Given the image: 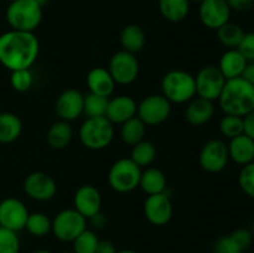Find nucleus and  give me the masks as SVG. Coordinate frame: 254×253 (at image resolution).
I'll return each mask as SVG.
<instances>
[{"instance_id": "nucleus-25", "label": "nucleus", "mask_w": 254, "mask_h": 253, "mask_svg": "<svg viewBox=\"0 0 254 253\" xmlns=\"http://www.w3.org/2000/svg\"><path fill=\"white\" fill-rule=\"evenodd\" d=\"M22 122L16 114L0 112V143L10 144L21 135Z\"/></svg>"}, {"instance_id": "nucleus-5", "label": "nucleus", "mask_w": 254, "mask_h": 253, "mask_svg": "<svg viewBox=\"0 0 254 253\" xmlns=\"http://www.w3.org/2000/svg\"><path fill=\"white\" fill-rule=\"evenodd\" d=\"M78 136L83 146L89 150H103L113 141L114 124L107 117L86 118L79 126Z\"/></svg>"}, {"instance_id": "nucleus-30", "label": "nucleus", "mask_w": 254, "mask_h": 253, "mask_svg": "<svg viewBox=\"0 0 254 253\" xmlns=\"http://www.w3.org/2000/svg\"><path fill=\"white\" fill-rule=\"evenodd\" d=\"M156 158V148L151 141L141 140L133 145L130 151V159L138 166H149L154 163Z\"/></svg>"}, {"instance_id": "nucleus-24", "label": "nucleus", "mask_w": 254, "mask_h": 253, "mask_svg": "<svg viewBox=\"0 0 254 253\" xmlns=\"http://www.w3.org/2000/svg\"><path fill=\"white\" fill-rule=\"evenodd\" d=\"M146 42L145 31L136 24H129L121 32V45L124 51L138 54L143 50Z\"/></svg>"}, {"instance_id": "nucleus-40", "label": "nucleus", "mask_w": 254, "mask_h": 253, "mask_svg": "<svg viewBox=\"0 0 254 253\" xmlns=\"http://www.w3.org/2000/svg\"><path fill=\"white\" fill-rule=\"evenodd\" d=\"M230 236L233 238V241L237 243L238 247L242 251H246L247 248H250V246L252 245L254 240L252 232L250 230H247V228H237Z\"/></svg>"}, {"instance_id": "nucleus-41", "label": "nucleus", "mask_w": 254, "mask_h": 253, "mask_svg": "<svg viewBox=\"0 0 254 253\" xmlns=\"http://www.w3.org/2000/svg\"><path fill=\"white\" fill-rule=\"evenodd\" d=\"M231 11L248 12L254 7V0H226Z\"/></svg>"}, {"instance_id": "nucleus-19", "label": "nucleus", "mask_w": 254, "mask_h": 253, "mask_svg": "<svg viewBox=\"0 0 254 253\" xmlns=\"http://www.w3.org/2000/svg\"><path fill=\"white\" fill-rule=\"evenodd\" d=\"M213 114H215L213 102L197 96L188 102V107L185 109V119L193 126H201L208 123L212 119Z\"/></svg>"}, {"instance_id": "nucleus-12", "label": "nucleus", "mask_w": 254, "mask_h": 253, "mask_svg": "<svg viewBox=\"0 0 254 253\" xmlns=\"http://www.w3.org/2000/svg\"><path fill=\"white\" fill-rule=\"evenodd\" d=\"M24 191L30 198L40 202L52 200L57 192V184L51 175L42 171H34L24 180Z\"/></svg>"}, {"instance_id": "nucleus-48", "label": "nucleus", "mask_w": 254, "mask_h": 253, "mask_svg": "<svg viewBox=\"0 0 254 253\" xmlns=\"http://www.w3.org/2000/svg\"><path fill=\"white\" fill-rule=\"evenodd\" d=\"M117 253H138V252L133 250H121V251H117Z\"/></svg>"}, {"instance_id": "nucleus-51", "label": "nucleus", "mask_w": 254, "mask_h": 253, "mask_svg": "<svg viewBox=\"0 0 254 253\" xmlns=\"http://www.w3.org/2000/svg\"><path fill=\"white\" fill-rule=\"evenodd\" d=\"M60 253H74L73 251H72V252H69V251H64V252H60Z\"/></svg>"}, {"instance_id": "nucleus-28", "label": "nucleus", "mask_w": 254, "mask_h": 253, "mask_svg": "<svg viewBox=\"0 0 254 253\" xmlns=\"http://www.w3.org/2000/svg\"><path fill=\"white\" fill-rule=\"evenodd\" d=\"M145 134L146 126L136 116L121 124V138L128 145L133 146L144 140Z\"/></svg>"}, {"instance_id": "nucleus-46", "label": "nucleus", "mask_w": 254, "mask_h": 253, "mask_svg": "<svg viewBox=\"0 0 254 253\" xmlns=\"http://www.w3.org/2000/svg\"><path fill=\"white\" fill-rule=\"evenodd\" d=\"M34 1L37 2V4H39L41 7H44V6H46L47 4H49L50 0H34Z\"/></svg>"}, {"instance_id": "nucleus-3", "label": "nucleus", "mask_w": 254, "mask_h": 253, "mask_svg": "<svg viewBox=\"0 0 254 253\" xmlns=\"http://www.w3.org/2000/svg\"><path fill=\"white\" fill-rule=\"evenodd\" d=\"M161 91L170 103H188L196 97L195 77L183 69H171L161 79Z\"/></svg>"}, {"instance_id": "nucleus-52", "label": "nucleus", "mask_w": 254, "mask_h": 253, "mask_svg": "<svg viewBox=\"0 0 254 253\" xmlns=\"http://www.w3.org/2000/svg\"><path fill=\"white\" fill-rule=\"evenodd\" d=\"M9 2H12V1H16V0H7Z\"/></svg>"}, {"instance_id": "nucleus-22", "label": "nucleus", "mask_w": 254, "mask_h": 253, "mask_svg": "<svg viewBox=\"0 0 254 253\" xmlns=\"http://www.w3.org/2000/svg\"><path fill=\"white\" fill-rule=\"evenodd\" d=\"M248 61L237 49H228L221 56L218 68L226 79H233L242 77Z\"/></svg>"}, {"instance_id": "nucleus-1", "label": "nucleus", "mask_w": 254, "mask_h": 253, "mask_svg": "<svg viewBox=\"0 0 254 253\" xmlns=\"http://www.w3.org/2000/svg\"><path fill=\"white\" fill-rule=\"evenodd\" d=\"M39 52L40 42L34 32L10 30L0 35V63L10 71L30 68Z\"/></svg>"}, {"instance_id": "nucleus-6", "label": "nucleus", "mask_w": 254, "mask_h": 253, "mask_svg": "<svg viewBox=\"0 0 254 253\" xmlns=\"http://www.w3.org/2000/svg\"><path fill=\"white\" fill-rule=\"evenodd\" d=\"M141 168L130 158H122L111 166L108 171V184L112 190L119 193H128L139 188Z\"/></svg>"}, {"instance_id": "nucleus-31", "label": "nucleus", "mask_w": 254, "mask_h": 253, "mask_svg": "<svg viewBox=\"0 0 254 253\" xmlns=\"http://www.w3.org/2000/svg\"><path fill=\"white\" fill-rule=\"evenodd\" d=\"M52 220L44 212L29 213L25 230L35 237H44L51 232Z\"/></svg>"}, {"instance_id": "nucleus-50", "label": "nucleus", "mask_w": 254, "mask_h": 253, "mask_svg": "<svg viewBox=\"0 0 254 253\" xmlns=\"http://www.w3.org/2000/svg\"><path fill=\"white\" fill-rule=\"evenodd\" d=\"M251 232H252V235H253V238H254V222H253V225H252V231H251Z\"/></svg>"}, {"instance_id": "nucleus-2", "label": "nucleus", "mask_w": 254, "mask_h": 253, "mask_svg": "<svg viewBox=\"0 0 254 253\" xmlns=\"http://www.w3.org/2000/svg\"><path fill=\"white\" fill-rule=\"evenodd\" d=\"M217 101L225 114L243 118L254 109V86L243 77L227 79Z\"/></svg>"}, {"instance_id": "nucleus-20", "label": "nucleus", "mask_w": 254, "mask_h": 253, "mask_svg": "<svg viewBox=\"0 0 254 253\" xmlns=\"http://www.w3.org/2000/svg\"><path fill=\"white\" fill-rule=\"evenodd\" d=\"M86 82L91 93L107 97V98L113 94L114 88H116V82L113 77L104 67H93L87 73Z\"/></svg>"}, {"instance_id": "nucleus-32", "label": "nucleus", "mask_w": 254, "mask_h": 253, "mask_svg": "<svg viewBox=\"0 0 254 253\" xmlns=\"http://www.w3.org/2000/svg\"><path fill=\"white\" fill-rule=\"evenodd\" d=\"M109 98L98 96L89 92L84 96L83 101V114L86 118H97V117H106L107 107Z\"/></svg>"}, {"instance_id": "nucleus-42", "label": "nucleus", "mask_w": 254, "mask_h": 253, "mask_svg": "<svg viewBox=\"0 0 254 253\" xmlns=\"http://www.w3.org/2000/svg\"><path fill=\"white\" fill-rule=\"evenodd\" d=\"M87 221H89V223H91L92 227H93L94 230H102V228L106 227L107 222H108L106 215H104L102 211H99L98 213H96V215H93L92 217H89Z\"/></svg>"}, {"instance_id": "nucleus-11", "label": "nucleus", "mask_w": 254, "mask_h": 253, "mask_svg": "<svg viewBox=\"0 0 254 253\" xmlns=\"http://www.w3.org/2000/svg\"><path fill=\"white\" fill-rule=\"evenodd\" d=\"M228 160V146L221 139H211L203 144L198 155L201 168L211 174H217L225 170Z\"/></svg>"}, {"instance_id": "nucleus-44", "label": "nucleus", "mask_w": 254, "mask_h": 253, "mask_svg": "<svg viewBox=\"0 0 254 253\" xmlns=\"http://www.w3.org/2000/svg\"><path fill=\"white\" fill-rule=\"evenodd\" d=\"M117 247L112 241L109 240H99L97 245L96 253H117Z\"/></svg>"}, {"instance_id": "nucleus-47", "label": "nucleus", "mask_w": 254, "mask_h": 253, "mask_svg": "<svg viewBox=\"0 0 254 253\" xmlns=\"http://www.w3.org/2000/svg\"><path fill=\"white\" fill-rule=\"evenodd\" d=\"M31 253H52V252H51V251H49V250H45V248H40V250L32 251Z\"/></svg>"}, {"instance_id": "nucleus-36", "label": "nucleus", "mask_w": 254, "mask_h": 253, "mask_svg": "<svg viewBox=\"0 0 254 253\" xmlns=\"http://www.w3.org/2000/svg\"><path fill=\"white\" fill-rule=\"evenodd\" d=\"M0 253H20V238L17 232L0 227Z\"/></svg>"}, {"instance_id": "nucleus-16", "label": "nucleus", "mask_w": 254, "mask_h": 253, "mask_svg": "<svg viewBox=\"0 0 254 253\" xmlns=\"http://www.w3.org/2000/svg\"><path fill=\"white\" fill-rule=\"evenodd\" d=\"M83 101L84 94L74 88H68L57 97L55 111L61 121H76L83 114Z\"/></svg>"}, {"instance_id": "nucleus-45", "label": "nucleus", "mask_w": 254, "mask_h": 253, "mask_svg": "<svg viewBox=\"0 0 254 253\" xmlns=\"http://www.w3.org/2000/svg\"><path fill=\"white\" fill-rule=\"evenodd\" d=\"M242 77L246 79V81H248L251 84H253L254 86V62H248Z\"/></svg>"}, {"instance_id": "nucleus-38", "label": "nucleus", "mask_w": 254, "mask_h": 253, "mask_svg": "<svg viewBox=\"0 0 254 253\" xmlns=\"http://www.w3.org/2000/svg\"><path fill=\"white\" fill-rule=\"evenodd\" d=\"M243 251L238 247L230 235L222 236L213 245V253H242Z\"/></svg>"}, {"instance_id": "nucleus-23", "label": "nucleus", "mask_w": 254, "mask_h": 253, "mask_svg": "<svg viewBox=\"0 0 254 253\" xmlns=\"http://www.w3.org/2000/svg\"><path fill=\"white\" fill-rule=\"evenodd\" d=\"M73 138V129L69 122L57 121L49 128L46 134L47 144L55 150H62L67 148Z\"/></svg>"}, {"instance_id": "nucleus-8", "label": "nucleus", "mask_w": 254, "mask_h": 253, "mask_svg": "<svg viewBox=\"0 0 254 253\" xmlns=\"http://www.w3.org/2000/svg\"><path fill=\"white\" fill-rule=\"evenodd\" d=\"M171 113V103L163 94H150L138 103L136 117L146 126H160L168 121Z\"/></svg>"}, {"instance_id": "nucleus-49", "label": "nucleus", "mask_w": 254, "mask_h": 253, "mask_svg": "<svg viewBox=\"0 0 254 253\" xmlns=\"http://www.w3.org/2000/svg\"><path fill=\"white\" fill-rule=\"evenodd\" d=\"M190 2H196V4H201V2L203 1V0H189Z\"/></svg>"}, {"instance_id": "nucleus-35", "label": "nucleus", "mask_w": 254, "mask_h": 253, "mask_svg": "<svg viewBox=\"0 0 254 253\" xmlns=\"http://www.w3.org/2000/svg\"><path fill=\"white\" fill-rule=\"evenodd\" d=\"M10 84L12 88L20 93H25L29 91L34 84V76L30 68L24 69H16V71H11L10 74Z\"/></svg>"}, {"instance_id": "nucleus-18", "label": "nucleus", "mask_w": 254, "mask_h": 253, "mask_svg": "<svg viewBox=\"0 0 254 253\" xmlns=\"http://www.w3.org/2000/svg\"><path fill=\"white\" fill-rule=\"evenodd\" d=\"M136 109L135 99L129 96H117L109 99L106 117L113 124H123L136 116Z\"/></svg>"}, {"instance_id": "nucleus-37", "label": "nucleus", "mask_w": 254, "mask_h": 253, "mask_svg": "<svg viewBox=\"0 0 254 253\" xmlns=\"http://www.w3.org/2000/svg\"><path fill=\"white\" fill-rule=\"evenodd\" d=\"M238 185L246 195L254 200V161L242 166L238 174Z\"/></svg>"}, {"instance_id": "nucleus-26", "label": "nucleus", "mask_w": 254, "mask_h": 253, "mask_svg": "<svg viewBox=\"0 0 254 253\" xmlns=\"http://www.w3.org/2000/svg\"><path fill=\"white\" fill-rule=\"evenodd\" d=\"M139 188L146 195H156V193L165 192L166 176L160 169L148 168L145 171H141Z\"/></svg>"}, {"instance_id": "nucleus-4", "label": "nucleus", "mask_w": 254, "mask_h": 253, "mask_svg": "<svg viewBox=\"0 0 254 253\" xmlns=\"http://www.w3.org/2000/svg\"><path fill=\"white\" fill-rule=\"evenodd\" d=\"M5 17L11 30L34 32L42 21V7L34 0H16L7 5Z\"/></svg>"}, {"instance_id": "nucleus-7", "label": "nucleus", "mask_w": 254, "mask_h": 253, "mask_svg": "<svg viewBox=\"0 0 254 253\" xmlns=\"http://www.w3.org/2000/svg\"><path fill=\"white\" fill-rule=\"evenodd\" d=\"M87 228V218L74 208H66L52 220L51 232L61 242H73Z\"/></svg>"}, {"instance_id": "nucleus-34", "label": "nucleus", "mask_w": 254, "mask_h": 253, "mask_svg": "<svg viewBox=\"0 0 254 253\" xmlns=\"http://www.w3.org/2000/svg\"><path fill=\"white\" fill-rule=\"evenodd\" d=\"M220 131L223 136L228 139H233L241 135V134L245 133L243 118L242 117L225 114V117L220 122Z\"/></svg>"}, {"instance_id": "nucleus-10", "label": "nucleus", "mask_w": 254, "mask_h": 253, "mask_svg": "<svg viewBox=\"0 0 254 253\" xmlns=\"http://www.w3.org/2000/svg\"><path fill=\"white\" fill-rule=\"evenodd\" d=\"M226 81L227 79L217 66L215 64L203 66L195 76L196 96L211 102L217 101Z\"/></svg>"}, {"instance_id": "nucleus-13", "label": "nucleus", "mask_w": 254, "mask_h": 253, "mask_svg": "<svg viewBox=\"0 0 254 253\" xmlns=\"http://www.w3.org/2000/svg\"><path fill=\"white\" fill-rule=\"evenodd\" d=\"M29 213L25 203L19 198H4L0 202V227L19 232L25 228Z\"/></svg>"}, {"instance_id": "nucleus-9", "label": "nucleus", "mask_w": 254, "mask_h": 253, "mask_svg": "<svg viewBox=\"0 0 254 253\" xmlns=\"http://www.w3.org/2000/svg\"><path fill=\"white\" fill-rule=\"evenodd\" d=\"M139 68L140 67L135 55L121 50L111 57L107 69L113 77L116 84L128 86L138 78Z\"/></svg>"}, {"instance_id": "nucleus-21", "label": "nucleus", "mask_w": 254, "mask_h": 253, "mask_svg": "<svg viewBox=\"0 0 254 253\" xmlns=\"http://www.w3.org/2000/svg\"><path fill=\"white\" fill-rule=\"evenodd\" d=\"M227 146L230 159L238 165L245 166L254 161V140L245 133L230 139Z\"/></svg>"}, {"instance_id": "nucleus-15", "label": "nucleus", "mask_w": 254, "mask_h": 253, "mask_svg": "<svg viewBox=\"0 0 254 253\" xmlns=\"http://www.w3.org/2000/svg\"><path fill=\"white\" fill-rule=\"evenodd\" d=\"M198 5V16L207 29L217 30L230 21L231 9L226 0H203Z\"/></svg>"}, {"instance_id": "nucleus-14", "label": "nucleus", "mask_w": 254, "mask_h": 253, "mask_svg": "<svg viewBox=\"0 0 254 253\" xmlns=\"http://www.w3.org/2000/svg\"><path fill=\"white\" fill-rule=\"evenodd\" d=\"M144 216L154 226H165L173 217V203L165 192L149 195L144 202Z\"/></svg>"}, {"instance_id": "nucleus-27", "label": "nucleus", "mask_w": 254, "mask_h": 253, "mask_svg": "<svg viewBox=\"0 0 254 253\" xmlns=\"http://www.w3.org/2000/svg\"><path fill=\"white\" fill-rule=\"evenodd\" d=\"M189 0H159L158 6L161 16L170 22H180L188 17L190 11Z\"/></svg>"}, {"instance_id": "nucleus-17", "label": "nucleus", "mask_w": 254, "mask_h": 253, "mask_svg": "<svg viewBox=\"0 0 254 253\" xmlns=\"http://www.w3.org/2000/svg\"><path fill=\"white\" fill-rule=\"evenodd\" d=\"M73 208L88 220L102 211V196L98 189L93 185H82L73 196Z\"/></svg>"}, {"instance_id": "nucleus-43", "label": "nucleus", "mask_w": 254, "mask_h": 253, "mask_svg": "<svg viewBox=\"0 0 254 253\" xmlns=\"http://www.w3.org/2000/svg\"><path fill=\"white\" fill-rule=\"evenodd\" d=\"M243 126H245V134L254 140V109L252 112L243 117Z\"/></svg>"}, {"instance_id": "nucleus-39", "label": "nucleus", "mask_w": 254, "mask_h": 253, "mask_svg": "<svg viewBox=\"0 0 254 253\" xmlns=\"http://www.w3.org/2000/svg\"><path fill=\"white\" fill-rule=\"evenodd\" d=\"M237 50L248 62H254V32H246Z\"/></svg>"}, {"instance_id": "nucleus-29", "label": "nucleus", "mask_w": 254, "mask_h": 253, "mask_svg": "<svg viewBox=\"0 0 254 253\" xmlns=\"http://www.w3.org/2000/svg\"><path fill=\"white\" fill-rule=\"evenodd\" d=\"M216 34H217L218 41L223 46L228 47V49H237L246 32L238 24L228 21L221 27H218L216 30Z\"/></svg>"}, {"instance_id": "nucleus-33", "label": "nucleus", "mask_w": 254, "mask_h": 253, "mask_svg": "<svg viewBox=\"0 0 254 253\" xmlns=\"http://www.w3.org/2000/svg\"><path fill=\"white\" fill-rule=\"evenodd\" d=\"M99 238L94 231L86 230L72 242L74 253H96Z\"/></svg>"}]
</instances>
